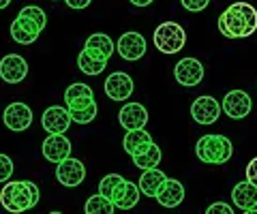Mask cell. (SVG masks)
I'll list each match as a JSON object with an SVG mask.
<instances>
[{
  "label": "cell",
  "instance_id": "obj_3",
  "mask_svg": "<svg viewBox=\"0 0 257 214\" xmlns=\"http://www.w3.org/2000/svg\"><path fill=\"white\" fill-rule=\"evenodd\" d=\"M195 152H197V158L202 163L223 165L231 158L234 146H231V139L225 137V135H204V137L197 139Z\"/></svg>",
  "mask_w": 257,
  "mask_h": 214
},
{
  "label": "cell",
  "instance_id": "obj_30",
  "mask_svg": "<svg viewBox=\"0 0 257 214\" xmlns=\"http://www.w3.org/2000/svg\"><path fill=\"white\" fill-rule=\"evenodd\" d=\"M13 173V161L7 154H0V182H9Z\"/></svg>",
  "mask_w": 257,
  "mask_h": 214
},
{
  "label": "cell",
  "instance_id": "obj_12",
  "mask_svg": "<svg viewBox=\"0 0 257 214\" xmlns=\"http://www.w3.org/2000/svg\"><path fill=\"white\" fill-rule=\"evenodd\" d=\"M71 122H73V118L69 114V107H60V105L47 107L41 116V124L47 133H67Z\"/></svg>",
  "mask_w": 257,
  "mask_h": 214
},
{
  "label": "cell",
  "instance_id": "obj_29",
  "mask_svg": "<svg viewBox=\"0 0 257 214\" xmlns=\"http://www.w3.org/2000/svg\"><path fill=\"white\" fill-rule=\"evenodd\" d=\"M20 15H24V18H28L32 22H37L41 28H45V24H47V15H45V11L41 9V7H35V5L24 7V9L20 11Z\"/></svg>",
  "mask_w": 257,
  "mask_h": 214
},
{
  "label": "cell",
  "instance_id": "obj_7",
  "mask_svg": "<svg viewBox=\"0 0 257 214\" xmlns=\"http://www.w3.org/2000/svg\"><path fill=\"white\" fill-rule=\"evenodd\" d=\"M56 178L62 186H79L86 178V167L82 161L67 156L64 161L56 163Z\"/></svg>",
  "mask_w": 257,
  "mask_h": 214
},
{
  "label": "cell",
  "instance_id": "obj_33",
  "mask_svg": "<svg viewBox=\"0 0 257 214\" xmlns=\"http://www.w3.org/2000/svg\"><path fill=\"white\" fill-rule=\"evenodd\" d=\"M246 180L251 182V184L257 186V156L251 158V161H248V165H246Z\"/></svg>",
  "mask_w": 257,
  "mask_h": 214
},
{
  "label": "cell",
  "instance_id": "obj_2",
  "mask_svg": "<svg viewBox=\"0 0 257 214\" xmlns=\"http://www.w3.org/2000/svg\"><path fill=\"white\" fill-rule=\"evenodd\" d=\"M0 203L9 212H24L39 203V186L28 180H15L3 186Z\"/></svg>",
  "mask_w": 257,
  "mask_h": 214
},
{
  "label": "cell",
  "instance_id": "obj_9",
  "mask_svg": "<svg viewBox=\"0 0 257 214\" xmlns=\"http://www.w3.org/2000/svg\"><path fill=\"white\" fill-rule=\"evenodd\" d=\"M3 120L7 124V129L9 131H15V133H22L30 129L32 124V109L26 105V103H11L9 107L5 109L3 114Z\"/></svg>",
  "mask_w": 257,
  "mask_h": 214
},
{
  "label": "cell",
  "instance_id": "obj_4",
  "mask_svg": "<svg viewBox=\"0 0 257 214\" xmlns=\"http://www.w3.org/2000/svg\"><path fill=\"white\" fill-rule=\"evenodd\" d=\"M152 41H155V47L159 52H163V54H178L184 47V43H187V33H184V28L180 26V24L163 22L155 30Z\"/></svg>",
  "mask_w": 257,
  "mask_h": 214
},
{
  "label": "cell",
  "instance_id": "obj_8",
  "mask_svg": "<svg viewBox=\"0 0 257 214\" xmlns=\"http://www.w3.org/2000/svg\"><path fill=\"white\" fill-rule=\"evenodd\" d=\"M251 97L244 92V90H231L225 94L223 99V105L221 109L225 114H227L229 118H234V120H242V118H246L248 114H251Z\"/></svg>",
  "mask_w": 257,
  "mask_h": 214
},
{
  "label": "cell",
  "instance_id": "obj_10",
  "mask_svg": "<svg viewBox=\"0 0 257 214\" xmlns=\"http://www.w3.org/2000/svg\"><path fill=\"white\" fill-rule=\"evenodd\" d=\"M28 75V65L20 54H9L0 60V79L7 84H20Z\"/></svg>",
  "mask_w": 257,
  "mask_h": 214
},
{
  "label": "cell",
  "instance_id": "obj_13",
  "mask_svg": "<svg viewBox=\"0 0 257 214\" xmlns=\"http://www.w3.org/2000/svg\"><path fill=\"white\" fill-rule=\"evenodd\" d=\"M43 156L50 163H60L67 156H71V141L62 135V133H50L43 141Z\"/></svg>",
  "mask_w": 257,
  "mask_h": 214
},
{
  "label": "cell",
  "instance_id": "obj_36",
  "mask_svg": "<svg viewBox=\"0 0 257 214\" xmlns=\"http://www.w3.org/2000/svg\"><path fill=\"white\" fill-rule=\"evenodd\" d=\"M9 5H11V0H0V11L7 9V7H9Z\"/></svg>",
  "mask_w": 257,
  "mask_h": 214
},
{
  "label": "cell",
  "instance_id": "obj_22",
  "mask_svg": "<svg viewBox=\"0 0 257 214\" xmlns=\"http://www.w3.org/2000/svg\"><path fill=\"white\" fill-rule=\"evenodd\" d=\"M77 67H79V71H82L84 75H99V73L105 71L107 60L101 58V56H94L92 52H88L84 47V50L79 52V56H77Z\"/></svg>",
  "mask_w": 257,
  "mask_h": 214
},
{
  "label": "cell",
  "instance_id": "obj_32",
  "mask_svg": "<svg viewBox=\"0 0 257 214\" xmlns=\"http://www.w3.org/2000/svg\"><path fill=\"white\" fill-rule=\"evenodd\" d=\"M206 212H208V214H231V205L225 203V201H216V203H212Z\"/></svg>",
  "mask_w": 257,
  "mask_h": 214
},
{
  "label": "cell",
  "instance_id": "obj_14",
  "mask_svg": "<svg viewBox=\"0 0 257 214\" xmlns=\"http://www.w3.org/2000/svg\"><path fill=\"white\" fill-rule=\"evenodd\" d=\"M133 79L122 71H116L105 79V94L111 101H126L133 94Z\"/></svg>",
  "mask_w": 257,
  "mask_h": 214
},
{
  "label": "cell",
  "instance_id": "obj_1",
  "mask_svg": "<svg viewBox=\"0 0 257 214\" xmlns=\"http://www.w3.org/2000/svg\"><path fill=\"white\" fill-rule=\"evenodd\" d=\"M219 30L227 39H246L257 30V11L248 3H234L219 18Z\"/></svg>",
  "mask_w": 257,
  "mask_h": 214
},
{
  "label": "cell",
  "instance_id": "obj_35",
  "mask_svg": "<svg viewBox=\"0 0 257 214\" xmlns=\"http://www.w3.org/2000/svg\"><path fill=\"white\" fill-rule=\"evenodd\" d=\"M128 3L135 5V7H148V5L152 3V0H128Z\"/></svg>",
  "mask_w": 257,
  "mask_h": 214
},
{
  "label": "cell",
  "instance_id": "obj_26",
  "mask_svg": "<svg viewBox=\"0 0 257 214\" xmlns=\"http://www.w3.org/2000/svg\"><path fill=\"white\" fill-rule=\"evenodd\" d=\"M84 210H86V214H99V212H101V214H114L116 205H114V201H111L109 197L96 193V195H92L90 199L86 201Z\"/></svg>",
  "mask_w": 257,
  "mask_h": 214
},
{
  "label": "cell",
  "instance_id": "obj_21",
  "mask_svg": "<svg viewBox=\"0 0 257 214\" xmlns=\"http://www.w3.org/2000/svg\"><path fill=\"white\" fill-rule=\"evenodd\" d=\"M165 173L161 171L159 167H150V169H144L142 173V178L138 182V186H140V193H144L146 197H155L159 193V188L161 184L165 182Z\"/></svg>",
  "mask_w": 257,
  "mask_h": 214
},
{
  "label": "cell",
  "instance_id": "obj_24",
  "mask_svg": "<svg viewBox=\"0 0 257 214\" xmlns=\"http://www.w3.org/2000/svg\"><path fill=\"white\" fill-rule=\"evenodd\" d=\"M150 141H152V137L146 129H133V131H126V135L122 139V148L126 150L128 156H133L135 152H140L144 146H148Z\"/></svg>",
  "mask_w": 257,
  "mask_h": 214
},
{
  "label": "cell",
  "instance_id": "obj_15",
  "mask_svg": "<svg viewBox=\"0 0 257 214\" xmlns=\"http://www.w3.org/2000/svg\"><path fill=\"white\" fill-rule=\"evenodd\" d=\"M41 30L43 28L39 26L37 22L24 18V15H18V18L13 20V24H11V37H13V41L20 43V45L35 43L39 39V35H41Z\"/></svg>",
  "mask_w": 257,
  "mask_h": 214
},
{
  "label": "cell",
  "instance_id": "obj_20",
  "mask_svg": "<svg viewBox=\"0 0 257 214\" xmlns=\"http://www.w3.org/2000/svg\"><path fill=\"white\" fill-rule=\"evenodd\" d=\"M111 201H114V205L120 210L135 208L140 201V186L133 184V182H128V180H122V184H120L114 191V195H111Z\"/></svg>",
  "mask_w": 257,
  "mask_h": 214
},
{
  "label": "cell",
  "instance_id": "obj_18",
  "mask_svg": "<svg viewBox=\"0 0 257 214\" xmlns=\"http://www.w3.org/2000/svg\"><path fill=\"white\" fill-rule=\"evenodd\" d=\"M155 199L163 205V208H178L184 201V186L180 184V180L165 178V182L159 188V193L155 195Z\"/></svg>",
  "mask_w": 257,
  "mask_h": 214
},
{
  "label": "cell",
  "instance_id": "obj_27",
  "mask_svg": "<svg viewBox=\"0 0 257 214\" xmlns=\"http://www.w3.org/2000/svg\"><path fill=\"white\" fill-rule=\"evenodd\" d=\"M122 176H120V173H107L105 178H103L101 182H99V193L101 195H105V197H109L111 199V195H114V191L116 188L122 184Z\"/></svg>",
  "mask_w": 257,
  "mask_h": 214
},
{
  "label": "cell",
  "instance_id": "obj_11",
  "mask_svg": "<svg viewBox=\"0 0 257 214\" xmlns=\"http://www.w3.org/2000/svg\"><path fill=\"white\" fill-rule=\"evenodd\" d=\"M116 50L124 60L135 62V60L144 58V54H146V39L140 33H124L118 39Z\"/></svg>",
  "mask_w": 257,
  "mask_h": 214
},
{
  "label": "cell",
  "instance_id": "obj_31",
  "mask_svg": "<svg viewBox=\"0 0 257 214\" xmlns=\"http://www.w3.org/2000/svg\"><path fill=\"white\" fill-rule=\"evenodd\" d=\"M180 5L191 13H199V11H204L206 7L210 5V0H180Z\"/></svg>",
  "mask_w": 257,
  "mask_h": 214
},
{
  "label": "cell",
  "instance_id": "obj_34",
  "mask_svg": "<svg viewBox=\"0 0 257 214\" xmlns=\"http://www.w3.org/2000/svg\"><path fill=\"white\" fill-rule=\"evenodd\" d=\"M64 3H67V7H71V9H86L88 5L92 3V0H64Z\"/></svg>",
  "mask_w": 257,
  "mask_h": 214
},
{
  "label": "cell",
  "instance_id": "obj_25",
  "mask_svg": "<svg viewBox=\"0 0 257 214\" xmlns=\"http://www.w3.org/2000/svg\"><path fill=\"white\" fill-rule=\"evenodd\" d=\"M84 47H90V50H94V52H99L103 58H111V54H114V50H116V45H114V41L107 37V35H103V33H96V35H90L88 37V41H86V45Z\"/></svg>",
  "mask_w": 257,
  "mask_h": 214
},
{
  "label": "cell",
  "instance_id": "obj_16",
  "mask_svg": "<svg viewBox=\"0 0 257 214\" xmlns=\"http://www.w3.org/2000/svg\"><path fill=\"white\" fill-rule=\"evenodd\" d=\"M118 122L124 131L144 129L148 122V112L142 103H126V105L118 112Z\"/></svg>",
  "mask_w": 257,
  "mask_h": 214
},
{
  "label": "cell",
  "instance_id": "obj_23",
  "mask_svg": "<svg viewBox=\"0 0 257 214\" xmlns=\"http://www.w3.org/2000/svg\"><path fill=\"white\" fill-rule=\"evenodd\" d=\"M133 165L140 169H150V167H157L161 163V148L155 144V141H150L148 146H144L140 152H135L133 156Z\"/></svg>",
  "mask_w": 257,
  "mask_h": 214
},
{
  "label": "cell",
  "instance_id": "obj_28",
  "mask_svg": "<svg viewBox=\"0 0 257 214\" xmlns=\"http://www.w3.org/2000/svg\"><path fill=\"white\" fill-rule=\"evenodd\" d=\"M69 114L73 118V122L77 124H90L96 118V103H92V105H88L84 109H69Z\"/></svg>",
  "mask_w": 257,
  "mask_h": 214
},
{
  "label": "cell",
  "instance_id": "obj_6",
  "mask_svg": "<svg viewBox=\"0 0 257 214\" xmlns=\"http://www.w3.org/2000/svg\"><path fill=\"white\" fill-rule=\"evenodd\" d=\"M191 116H193V120H195L197 124H204V126L214 124L216 120H219V116H221V105H219V101H216L214 97L204 94V97H197L195 101H193Z\"/></svg>",
  "mask_w": 257,
  "mask_h": 214
},
{
  "label": "cell",
  "instance_id": "obj_5",
  "mask_svg": "<svg viewBox=\"0 0 257 214\" xmlns=\"http://www.w3.org/2000/svg\"><path fill=\"white\" fill-rule=\"evenodd\" d=\"M174 77H176V82H178L180 86L193 88V86L202 84V79H204V65L197 58H182L180 62H176Z\"/></svg>",
  "mask_w": 257,
  "mask_h": 214
},
{
  "label": "cell",
  "instance_id": "obj_17",
  "mask_svg": "<svg viewBox=\"0 0 257 214\" xmlns=\"http://www.w3.org/2000/svg\"><path fill=\"white\" fill-rule=\"evenodd\" d=\"M231 201L244 214H251L257 208V186L251 184L248 180L238 182V184H234V188H231Z\"/></svg>",
  "mask_w": 257,
  "mask_h": 214
},
{
  "label": "cell",
  "instance_id": "obj_19",
  "mask_svg": "<svg viewBox=\"0 0 257 214\" xmlns=\"http://www.w3.org/2000/svg\"><path fill=\"white\" fill-rule=\"evenodd\" d=\"M64 103L69 109H84L94 103V92L88 84H71L64 90Z\"/></svg>",
  "mask_w": 257,
  "mask_h": 214
}]
</instances>
